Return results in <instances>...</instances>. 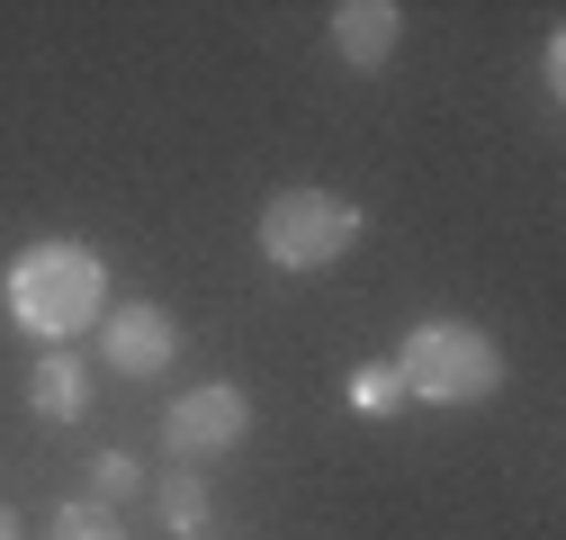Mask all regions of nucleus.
I'll return each instance as SVG.
<instances>
[{
    "mask_svg": "<svg viewBox=\"0 0 566 540\" xmlns=\"http://www.w3.org/2000/svg\"><path fill=\"white\" fill-rule=\"evenodd\" d=\"M360 235H369L360 198L315 189V180L279 189L270 208H261V226H252V243H261V261H270V270H333V261L360 243Z\"/></svg>",
    "mask_w": 566,
    "mask_h": 540,
    "instance_id": "nucleus-3",
    "label": "nucleus"
},
{
    "mask_svg": "<svg viewBox=\"0 0 566 540\" xmlns=\"http://www.w3.org/2000/svg\"><path fill=\"white\" fill-rule=\"evenodd\" d=\"M0 307H10V324L28 333V343L63 352L82 324L108 315V261L73 235H36L10 252V270H0Z\"/></svg>",
    "mask_w": 566,
    "mask_h": 540,
    "instance_id": "nucleus-1",
    "label": "nucleus"
},
{
    "mask_svg": "<svg viewBox=\"0 0 566 540\" xmlns=\"http://www.w3.org/2000/svg\"><path fill=\"white\" fill-rule=\"evenodd\" d=\"M0 540H19V513H0Z\"/></svg>",
    "mask_w": 566,
    "mask_h": 540,
    "instance_id": "nucleus-13",
    "label": "nucleus"
},
{
    "mask_svg": "<svg viewBox=\"0 0 566 540\" xmlns=\"http://www.w3.org/2000/svg\"><path fill=\"white\" fill-rule=\"evenodd\" d=\"M396 37H405L396 0H342V10H333V54L350 63V73H378V63L396 54Z\"/></svg>",
    "mask_w": 566,
    "mask_h": 540,
    "instance_id": "nucleus-6",
    "label": "nucleus"
},
{
    "mask_svg": "<svg viewBox=\"0 0 566 540\" xmlns=\"http://www.w3.org/2000/svg\"><path fill=\"white\" fill-rule=\"evenodd\" d=\"M243 442H252V396H243L234 378L180 387V396L163 405V450H171L180 468H207V459H226V450H243Z\"/></svg>",
    "mask_w": 566,
    "mask_h": 540,
    "instance_id": "nucleus-4",
    "label": "nucleus"
},
{
    "mask_svg": "<svg viewBox=\"0 0 566 540\" xmlns=\"http://www.w3.org/2000/svg\"><path fill=\"white\" fill-rule=\"evenodd\" d=\"M45 540H126V522H117L108 505H91V496H63V505L45 513Z\"/></svg>",
    "mask_w": 566,
    "mask_h": 540,
    "instance_id": "nucleus-10",
    "label": "nucleus"
},
{
    "mask_svg": "<svg viewBox=\"0 0 566 540\" xmlns=\"http://www.w3.org/2000/svg\"><path fill=\"white\" fill-rule=\"evenodd\" d=\"M82 405H91L82 352H45V361L28 370V415H36V424H82Z\"/></svg>",
    "mask_w": 566,
    "mask_h": 540,
    "instance_id": "nucleus-7",
    "label": "nucleus"
},
{
    "mask_svg": "<svg viewBox=\"0 0 566 540\" xmlns=\"http://www.w3.org/2000/svg\"><path fill=\"white\" fill-rule=\"evenodd\" d=\"M539 82H548V91L566 82V37H548V45H539Z\"/></svg>",
    "mask_w": 566,
    "mask_h": 540,
    "instance_id": "nucleus-12",
    "label": "nucleus"
},
{
    "mask_svg": "<svg viewBox=\"0 0 566 540\" xmlns=\"http://www.w3.org/2000/svg\"><path fill=\"white\" fill-rule=\"evenodd\" d=\"M154 513H163V531L198 540L207 531V478H198V468H171V478L154 487Z\"/></svg>",
    "mask_w": 566,
    "mask_h": 540,
    "instance_id": "nucleus-8",
    "label": "nucleus"
},
{
    "mask_svg": "<svg viewBox=\"0 0 566 540\" xmlns=\"http://www.w3.org/2000/svg\"><path fill=\"white\" fill-rule=\"evenodd\" d=\"M350 415H369V424H387L396 415V405H405V378H396V361H360V370H350Z\"/></svg>",
    "mask_w": 566,
    "mask_h": 540,
    "instance_id": "nucleus-9",
    "label": "nucleus"
},
{
    "mask_svg": "<svg viewBox=\"0 0 566 540\" xmlns=\"http://www.w3.org/2000/svg\"><path fill=\"white\" fill-rule=\"evenodd\" d=\"M99 361H108L117 378H163V370L180 361V315H171L163 298L108 307V315H99Z\"/></svg>",
    "mask_w": 566,
    "mask_h": 540,
    "instance_id": "nucleus-5",
    "label": "nucleus"
},
{
    "mask_svg": "<svg viewBox=\"0 0 566 540\" xmlns=\"http://www.w3.org/2000/svg\"><path fill=\"white\" fill-rule=\"evenodd\" d=\"M396 378H405V405L413 396L422 405H485L504 387V343H494L485 324H468V315H432V324L405 333Z\"/></svg>",
    "mask_w": 566,
    "mask_h": 540,
    "instance_id": "nucleus-2",
    "label": "nucleus"
},
{
    "mask_svg": "<svg viewBox=\"0 0 566 540\" xmlns=\"http://www.w3.org/2000/svg\"><path fill=\"white\" fill-rule=\"evenodd\" d=\"M145 487H154V478H145V459H135V450H99V459H91V505L117 513L126 496H145Z\"/></svg>",
    "mask_w": 566,
    "mask_h": 540,
    "instance_id": "nucleus-11",
    "label": "nucleus"
}]
</instances>
